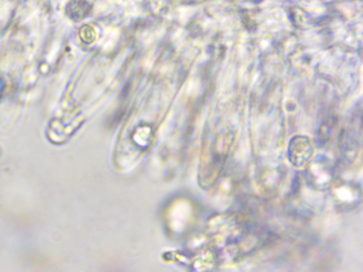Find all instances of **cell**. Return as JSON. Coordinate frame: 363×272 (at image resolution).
Returning a JSON list of instances; mask_svg holds the SVG:
<instances>
[{
    "instance_id": "3",
    "label": "cell",
    "mask_w": 363,
    "mask_h": 272,
    "mask_svg": "<svg viewBox=\"0 0 363 272\" xmlns=\"http://www.w3.org/2000/svg\"><path fill=\"white\" fill-rule=\"evenodd\" d=\"M313 148L307 138L294 139L288 149L291 163L296 167L306 166L313 158Z\"/></svg>"
},
{
    "instance_id": "1",
    "label": "cell",
    "mask_w": 363,
    "mask_h": 272,
    "mask_svg": "<svg viewBox=\"0 0 363 272\" xmlns=\"http://www.w3.org/2000/svg\"><path fill=\"white\" fill-rule=\"evenodd\" d=\"M306 178L308 183L318 190H325L330 186L333 178L332 164L325 156H316L306 165Z\"/></svg>"
},
{
    "instance_id": "2",
    "label": "cell",
    "mask_w": 363,
    "mask_h": 272,
    "mask_svg": "<svg viewBox=\"0 0 363 272\" xmlns=\"http://www.w3.org/2000/svg\"><path fill=\"white\" fill-rule=\"evenodd\" d=\"M334 189L333 199L336 205L344 210H352L362 201L361 189L352 183H342Z\"/></svg>"
}]
</instances>
